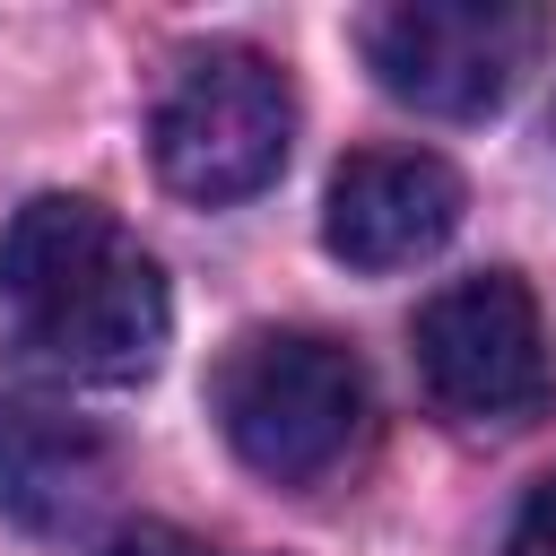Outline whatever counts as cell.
<instances>
[{
    "instance_id": "6da1fadb",
    "label": "cell",
    "mask_w": 556,
    "mask_h": 556,
    "mask_svg": "<svg viewBox=\"0 0 556 556\" xmlns=\"http://www.w3.org/2000/svg\"><path fill=\"white\" fill-rule=\"evenodd\" d=\"M0 304L17 339L78 382H148L174 330L139 235L78 191H43L0 226Z\"/></svg>"
},
{
    "instance_id": "7a4b0ae2",
    "label": "cell",
    "mask_w": 556,
    "mask_h": 556,
    "mask_svg": "<svg viewBox=\"0 0 556 556\" xmlns=\"http://www.w3.org/2000/svg\"><path fill=\"white\" fill-rule=\"evenodd\" d=\"M208 408L243 469H261L269 486H313L356 452L374 400H365V365L339 339L243 330L208 374Z\"/></svg>"
},
{
    "instance_id": "3957f363",
    "label": "cell",
    "mask_w": 556,
    "mask_h": 556,
    "mask_svg": "<svg viewBox=\"0 0 556 556\" xmlns=\"http://www.w3.org/2000/svg\"><path fill=\"white\" fill-rule=\"evenodd\" d=\"M287 139H295L287 70L252 43H208L174 70L148 148H156L165 191H182L200 208H226V200H252V191L278 182Z\"/></svg>"
},
{
    "instance_id": "277c9868",
    "label": "cell",
    "mask_w": 556,
    "mask_h": 556,
    "mask_svg": "<svg viewBox=\"0 0 556 556\" xmlns=\"http://www.w3.org/2000/svg\"><path fill=\"white\" fill-rule=\"evenodd\" d=\"M539 35L547 17L521 0H391V9H365L356 26L374 78L400 104L443 113V122L495 113L539 61Z\"/></svg>"
},
{
    "instance_id": "5b68a950",
    "label": "cell",
    "mask_w": 556,
    "mask_h": 556,
    "mask_svg": "<svg viewBox=\"0 0 556 556\" xmlns=\"http://www.w3.org/2000/svg\"><path fill=\"white\" fill-rule=\"evenodd\" d=\"M417 382L460 426H521L547 400V339L539 304L513 269L452 278L417 313Z\"/></svg>"
},
{
    "instance_id": "8992f818",
    "label": "cell",
    "mask_w": 556,
    "mask_h": 556,
    "mask_svg": "<svg viewBox=\"0 0 556 556\" xmlns=\"http://www.w3.org/2000/svg\"><path fill=\"white\" fill-rule=\"evenodd\" d=\"M452 226H460V174L426 148H356L321 200V243L348 269H408L443 252Z\"/></svg>"
},
{
    "instance_id": "52a82bcc",
    "label": "cell",
    "mask_w": 556,
    "mask_h": 556,
    "mask_svg": "<svg viewBox=\"0 0 556 556\" xmlns=\"http://www.w3.org/2000/svg\"><path fill=\"white\" fill-rule=\"evenodd\" d=\"M113 495V443L78 417L17 408L0 417V513L35 539H70Z\"/></svg>"
},
{
    "instance_id": "ba28073f",
    "label": "cell",
    "mask_w": 556,
    "mask_h": 556,
    "mask_svg": "<svg viewBox=\"0 0 556 556\" xmlns=\"http://www.w3.org/2000/svg\"><path fill=\"white\" fill-rule=\"evenodd\" d=\"M96 556H208L191 530H174V521H122Z\"/></svg>"
},
{
    "instance_id": "9c48e42d",
    "label": "cell",
    "mask_w": 556,
    "mask_h": 556,
    "mask_svg": "<svg viewBox=\"0 0 556 556\" xmlns=\"http://www.w3.org/2000/svg\"><path fill=\"white\" fill-rule=\"evenodd\" d=\"M504 556H556V478H539V486H530V504L513 513Z\"/></svg>"
}]
</instances>
